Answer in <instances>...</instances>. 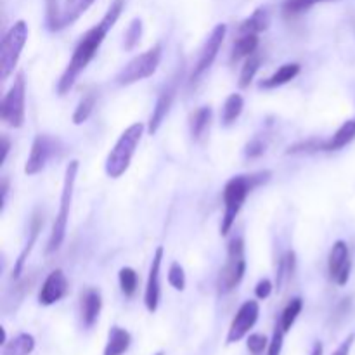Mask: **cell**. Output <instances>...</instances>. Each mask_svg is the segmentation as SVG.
Segmentation results:
<instances>
[{"label":"cell","instance_id":"1","mask_svg":"<svg viewBox=\"0 0 355 355\" xmlns=\"http://www.w3.org/2000/svg\"><path fill=\"white\" fill-rule=\"evenodd\" d=\"M123 0H114L110 6V9L106 10V14L103 16V19L96 24V26L90 28L85 35L82 37V40L76 45L75 52H73L71 59H69L68 66H66L64 73L61 75V80L58 83V92L59 96H64L66 92H69L73 85H75L76 78L80 76V73L89 66V62L96 58L97 51H99L101 44L106 38L107 31L114 26V23L120 17L121 10H123Z\"/></svg>","mask_w":355,"mask_h":355},{"label":"cell","instance_id":"2","mask_svg":"<svg viewBox=\"0 0 355 355\" xmlns=\"http://www.w3.org/2000/svg\"><path fill=\"white\" fill-rule=\"evenodd\" d=\"M272 173L269 170L263 172L252 173V175H236L225 184L224 187V217H222L220 232L222 236L229 234L232 224H234L236 217L241 211L243 205H245L246 198L252 193L255 187L262 186V184L269 182Z\"/></svg>","mask_w":355,"mask_h":355},{"label":"cell","instance_id":"3","mask_svg":"<svg viewBox=\"0 0 355 355\" xmlns=\"http://www.w3.org/2000/svg\"><path fill=\"white\" fill-rule=\"evenodd\" d=\"M144 123L137 121L120 135V139L106 158V173L111 179H118L128 170L135 149H137L142 134H144Z\"/></svg>","mask_w":355,"mask_h":355},{"label":"cell","instance_id":"4","mask_svg":"<svg viewBox=\"0 0 355 355\" xmlns=\"http://www.w3.org/2000/svg\"><path fill=\"white\" fill-rule=\"evenodd\" d=\"M76 173H78V162H69L66 166L64 173V184H62L61 193V205H59V211L55 215L54 225H52L51 238H49L47 253H54L61 248L62 241L66 238V231H68V218H69V208H71L73 201V189H75Z\"/></svg>","mask_w":355,"mask_h":355},{"label":"cell","instance_id":"5","mask_svg":"<svg viewBox=\"0 0 355 355\" xmlns=\"http://www.w3.org/2000/svg\"><path fill=\"white\" fill-rule=\"evenodd\" d=\"M28 40L26 21H17L9 28L0 44V78L7 80L14 73L19 55Z\"/></svg>","mask_w":355,"mask_h":355},{"label":"cell","instance_id":"6","mask_svg":"<svg viewBox=\"0 0 355 355\" xmlns=\"http://www.w3.org/2000/svg\"><path fill=\"white\" fill-rule=\"evenodd\" d=\"M163 47L162 45H155L149 51L142 52L141 55H135L130 62H127L123 69L116 75L118 85H132L135 82L149 78L156 73L159 62H162Z\"/></svg>","mask_w":355,"mask_h":355},{"label":"cell","instance_id":"7","mask_svg":"<svg viewBox=\"0 0 355 355\" xmlns=\"http://www.w3.org/2000/svg\"><path fill=\"white\" fill-rule=\"evenodd\" d=\"M246 260H245V243L241 238H234L229 243L227 262L218 276V290L220 293H229L234 290L245 277Z\"/></svg>","mask_w":355,"mask_h":355},{"label":"cell","instance_id":"8","mask_svg":"<svg viewBox=\"0 0 355 355\" xmlns=\"http://www.w3.org/2000/svg\"><path fill=\"white\" fill-rule=\"evenodd\" d=\"M24 101H26V82L23 73H17L12 87L0 104V118L12 128L23 127L24 123Z\"/></svg>","mask_w":355,"mask_h":355},{"label":"cell","instance_id":"9","mask_svg":"<svg viewBox=\"0 0 355 355\" xmlns=\"http://www.w3.org/2000/svg\"><path fill=\"white\" fill-rule=\"evenodd\" d=\"M225 33H227V26L224 23L217 24V26L211 30V33L208 35L207 42H205L203 49H201L200 59H198L196 66L193 69V75H191V82H196L203 76V73L214 64L215 58H217L218 51H220L222 44H224Z\"/></svg>","mask_w":355,"mask_h":355},{"label":"cell","instance_id":"10","mask_svg":"<svg viewBox=\"0 0 355 355\" xmlns=\"http://www.w3.org/2000/svg\"><path fill=\"white\" fill-rule=\"evenodd\" d=\"M259 314H260V307L259 302L255 300H248L239 307L238 314L234 315L231 322V328H229L227 333V343H236L239 340L245 338L246 335L250 333V329L257 324L259 321Z\"/></svg>","mask_w":355,"mask_h":355},{"label":"cell","instance_id":"11","mask_svg":"<svg viewBox=\"0 0 355 355\" xmlns=\"http://www.w3.org/2000/svg\"><path fill=\"white\" fill-rule=\"evenodd\" d=\"M328 270L331 279L338 286H345L350 279V270H352V262H350V250L349 245L342 239L333 245L328 259Z\"/></svg>","mask_w":355,"mask_h":355},{"label":"cell","instance_id":"12","mask_svg":"<svg viewBox=\"0 0 355 355\" xmlns=\"http://www.w3.org/2000/svg\"><path fill=\"white\" fill-rule=\"evenodd\" d=\"M163 246H158L153 255L151 269H149L148 276V284H146V293H144V304L146 309L149 312L158 311L159 305V295H162V284H159V270H162V262H163Z\"/></svg>","mask_w":355,"mask_h":355},{"label":"cell","instance_id":"13","mask_svg":"<svg viewBox=\"0 0 355 355\" xmlns=\"http://www.w3.org/2000/svg\"><path fill=\"white\" fill-rule=\"evenodd\" d=\"M66 293H68V279L61 269H55L45 277L40 293H38V302H40V305L49 307V305H54L55 302L61 300Z\"/></svg>","mask_w":355,"mask_h":355},{"label":"cell","instance_id":"14","mask_svg":"<svg viewBox=\"0 0 355 355\" xmlns=\"http://www.w3.org/2000/svg\"><path fill=\"white\" fill-rule=\"evenodd\" d=\"M55 149V142L52 141L47 135H37L31 146L30 158H28L26 166H24V173L26 175H35V173L40 172L45 166V163L49 162V158L52 156Z\"/></svg>","mask_w":355,"mask_h":355},{"label":"cell","instance_id":"15","mask_svg":"<svg viewBox=\"0 0 355 355\" xmlns=\"http://www.w3.org/2000/svg\"><path fill=\"white\" fill-rule=\"evenodd\" d=\"M175 96H177V80H173V82L163 90L162 96L158 97V101H156V106L155 110H153L151 118H149V127H148L149 134L151 135H155L156 132L159 130L163 121H165L166 114H168L170 107H172Z\"/></svg>","mask_w":355,"mask_h":355},{"label":"cell","instance_id":"16","mask_svg":"<svg viewBox=\"0 0 355 355\" xmlns=\"http://www.w3.org/2000/svg\"><path fill=\"white\" fill-rule=\"evenodd\" d=\"M103 309V298L101 293L94 288H89L85 293L82 295V321L85 328H92L97 322Z\"/></svg>","mask_w":355,"mask_h":355},{"label":"cell","instance_id":"17","mask_svg":"<svg viewBox=\"0 0 355 355\" xmlns=\"http://www.w3.org/2000/svg\"><path fill=\"white\" fill-rule=\"evenodd\" d=\"M42 224H44V222H42L40 215H35L33 220H31L30 232H28V241H26V245H24L23 252L19 253V257H17L16 263H14V269H12L14 277H19L21 272H23L24 263H26L28 257H30L31 250H33L35 243H37V239H38V234H40V231H42Z\"/></svg>","mask_w":355,"mask_h":355},{"label":"cell","instance_id":"18","mask_svg":"<svg viewBox=\"0 0 355 355\" xmlns=\"http://www.w3.org/2000/svg\"><path fill=\"white\" fill-rule=\"evenodd\" d=\"M355 139V120H349L328 139L322 141V151H338Z\"/></svg>","mask_w":355,"mask_h":355},{"label":"cell","instance_id":"19","mask_svg":"<svg viewBox=\"0 0 355 355\" xmlns=\"http://www.w3.org/2000/svg\"><path fill=\"white\" fill-rule=\"evenodd\" d=\"M132 343V336L127 329L120 328V326H113L110 331V338H107L106 347H104L103 355H123L128 350Z\"/></svg>","mask_w":355,"mask_h":355},{"label":"cell","instance_id":"20","mask_svg":"<svg viewBox=\"0 0 355 355\" xmlns=\"http://www.w3.org/2000/svg\"><path fill=\"white\" fill-rule=\"evenodd\" d=\"M96 0H66L64 7L61 10V17H59L58 30H62L68 24H73L87 9H89Z\"/></svg>","mask_w":355,"mask_h":355},{"label":"cell","instance_id":"21","mask_svg":"<svg viewBox=\"0 0 355 355\" xmlns=\"http://www.w3.org/2000/svg\"><path fill=\"white\" fill-rule=\"evenodd\" d=\"M270 24V16L269 10L266 7H260V9L253 10V14L250 17H246L241 24H239V33H253L259 35L262 31H266Z\"/></svg>","mask_w":355,"mask_h":355},{"label":"cell","instance_id":"22","mask_svg":"<svg viewBox=\"0 0 355 355\" xmlns=\"http://www.w3.org/2000/svg\"><path fill=\"white\" fill-rule=\"evenodd\" d=\"M298 73H300V64H298V62H288V64L281 66L272 76L263 80V82L260 83V87H262V89H276V87L286 85V83L291 82L295 76H298Z\"/></svg>","mask_w":355,"mask_h":355},{"label":"cell","instance_id":"23","mask_svg":"<svg viewBox=\"0 0 355 355\" xmlns=\"http://www.w3.org/2000/svg\"><path fill=\"white\" fill-rule=\"evenodd\" d=\"M35 349V338L30 333H19L2 345V355H30Z\"/></svg>","mask_w":355,"mask_h":355},{"label":"cell","instance_id":"24","mask_svg":"<svg viewBox=\"0 0 355 355\" xmlns=\"http://www.w3.org/2000/svg\"><path fill=\"white\" fill-rule=\"evenodd\" d=\"M259 47V35L245 33L234 42V51H232V61H239L243 58H250L257 52Z\"/></svg>","mask_w":355,"mask_h":355},{"label":"cell","instance_id":"25","mask_svg":"<svg viewBox=\"0 0 355 355\" xmlns=\"http://www.w3.org/2000/svg\"><path fill=\"white\" fill-rule=\"evenodd\" d=\"M243 107H245V101L239 94H231V96L225 99L224 107H222V123L224 125H232L239 118V114L243 113Z\"/></svg>","mask_w":355,"mask_h":355},{"label":"cell","instance_id":"26","mask_svg":"<svg viewBox=\"0 0 355 355\" xmlns=\"http://www.w3.org/2000/svg\"><path fill=\"white\" fill-rule=\"evenodd\" d=\"M211 121V107L203 106L198 111H194L193 116H191V135L193 139H200L205 134V130L208 128Z\"/></svg>","mask_w":355,"mask_h":355},{"label":"cell","instance_id":"27","mask_svg":"<svg viewBox=\"0 0 355 355\" xmlns=\"http://www.w3.org/2000/svg\"><path fill=\"white\" fill-rule=\"evenodd\" d=\"M260 64H262V58H260L259 54H253L246 59L245 66H243L241 69V75H239V87H241V89L250 87V83L253 82L255 75L259 73Z\"/></svg>","mask_w":355,"mask_h":355},{"label":"cell","instance_id":"28","mask_svg":"<svg viewBox=\"0 0 355 355\" xmlns=\"http://www.w3.org/2000/svg\"><path fill=\"white\" fill-rule=\"evenodd\" d=\"M302 309H304V300L298 297L293 298V300L286 305V309L283 311V315H281V328L284 329V333L290 331L291 326L295 324L297 318L300 315Z\"/></svg>","mask_w":355,"mask_h":355},{"label":"cell","instance_id":"29","mask_svg":"<svg viewBox=\"0 0 355 355\" xmlns=\"http://www.w3.org/2000/svg\"><path fill=\"white\" fill-rule=\"evenodd\" d=\"M94 106H96V94H87L83 96V99L80 101L78 106H76L75 114H73V123L75 125H82L83 121L89 120V116L92 114Z\"/></svg>","mask_w":355,"mask_h":355},{"label":"cell","instance_id":"30","mask_svg":"<svg viewBox=\"0 0 355 355\" xmlns=\"http://www.w3.org/2000/svg\"><path fill=\"white\" fill-rule=\"evenodd\" d=\"M118 279H120V288L125 297H132L135 293V290H137L139 284L137 272L132 267H123L120 270V274H118Z\"/></svg>","mask_w":355,"mask_h":355},{"label":"cell","instance_id":"31","mask_svg":"<svg viewBox=\"0 0 355 355\" xmlns=\"http://www.w3.org/2000/svg\"><path fill=\"white\" fill-rule=\"evenodd\" d=\"M142 37V19L141 17H135V19L130 21L127 31H125V49L127 51H132L135 45L139 44Z\"/></svg>","mask_w":355,"mask_h":355},{"label":"cell","instance_id":"32","mask_svg":"<svg viewBox=\"0 0 355 355\" xmlns=\"http://www.w3.org/2000/svg\"><path fill=\"white\" fill-rule=\"evenodd\" d=\"M322 2H335V0H286L283 3V10L286 14H302L311 9V7H314L315 3Z\"/></svg>","mask_w":355,"mask_h":355},{"label":"cell","instance_id":"33","mask_svg":"<svg viewBox=\"0 0 355 355\" xmlns=\"http://www.w3.org/2000/svg\"><path fill=\"white\" fill-rule=\"evenodd\" d=\"M168 283L172 284V286L175 288V290H179V291L186 290V272H184V267L180 266V263L173 262L172 266H170Z\"/></svg>","mask_w":355,"mask_h":355},{"label":"cell","instance_id":"34","mask_svg":"<svg viewBox=\"0 0 355 355\" xmlns=\"http://www.w3.org/2000/svg\"><path fill=\"white\" fill-rule=\"evenodd\" d=\"M269 342H267L266 335H260V333H255V335H250L248 338V350L253 355H260L263 350L267 349Z\"/></svg>","mask_w":355,"mask_h":355},{"label":"cell","instance_id":"35","mask_svg":"<svg viewBox=\"0 0 355 355\" xmlns=\"http://www.w3.org/2000/svg\"><path fill=\"white\" fill-rule=\"evenodd\" d=\"M61 10L58 9V0H47V23L51 30H58Z\"/></svg>","mask_w":355,"mask_h":355},{"label":"cell","instance_id":"36","mask_svg":"<svg viewBox=\"0 0 355 355\" xmlns=\"http://www.w3.org/2000/svg\"><path fill=\"white\" fill-rule=\"evenodd\" d=\"M283 338H284V329L276 328L274 329V336L269 343V350H267V355H281V349H283Z\"/></svg>","mask_w":355,"mask_h":355},{"label":"cell","instance_id":"37","mask_svg":"<svg viewBox=\"0 0 355 355\" xmlns=\"http://www.w3.org/2000/svg\"><path fill=\"white\" fill-rule=\"evenodd\" d=\"M272 290H274L272 283H270L269 279H262L259 281V284L255 286V295L257 298H260V300H266V298L270 297Z\"/></svg>","mask_w":355,"mask_h":355},{"label":"cell","instance_id":"38","mask_svg":"<svg viewBox=\"0 0 355 355\" xmlns=\"http://www.w3.org/2000/svg\"><path fill=\"white\" fill-rule=\"evenodd\" d=\"M263 151H266V146H263V142L259 141V139H253V141L246 146V156H250V158H257V156L263 155Z\"/></svg>","mask_w":355,"mask_h":355},{"label":"cell","instance_id":"39","mask_svg":"<svg viewBox=\"0 0 355 355\" xmlns=\"http://www.w3.org/2000/svg\"><path fill=\"white\" fill-rule=\"evenodd\" d=\"M354 340H355V335H349V336H347L345 342H343L342 345H340L338 349H336L335 352H333V355H349V354H350V349H352Z\"/></svg>","mask_w":355,"mask_h":355},{"label":"cell","instance_id":"40","mask_svg":"<svg viewBox=\"0 0 355 355\" xmlns=\"http://www.w3.org/2000/svg\"><path fill=\"white\" fill-rule=\"evenodd\" d=\"M9 149H10V142L6 135H2V156H0V165H3L6 162L7 155H9Z\"/></svg>","mask_w":355,"mask_h":355},{"label":"cell","instance_id":"41","mask_svg":"<svg viewBox=\"0 0 355 355\" xmlns=\"http://www.w3.org/2000/svg\"><path fill=\"white\" fill-rule=\"evenodd\" d=\"M312 355H322V343L318 342L314 345V350H312Z\"/></svg>","mask_w":355,"mask_h":355},{"label":"cell","instance_id":"42","mask_svg":"<svg viewBox=\"0 0 355 355\" xmlns=\"http://www.w3.org/2000/svg\"><path fill=\"white\" fill-rule=\"evenodd\" d=\"M156 355H163V354H162V352H159V354H156Z\"/></svg>","mask_w":355,"mask_h":355}]
</instances>
